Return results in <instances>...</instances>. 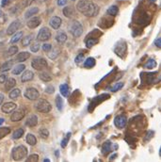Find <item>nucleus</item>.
I'll use <instances>...</instances> for the list:
<instances>
[{
	"instance_id": "7ed1b4c3",
	"label": "nucleus",
	"mask_w": 161,
	"mask_h": 162,
	"mask_svg": "<svg viewBox=\"0 0 161 162\" xmlns=\"http://www.w3.org/2000/svg\"><path fill=\"white\" fill-rule=\"evenodd\" d=\"M27 155V148L24 145H19V146L13 148L12 156V159L15 161H20L23 160L25 158H26Z\"/></svg>"
},
{
	"instance_id": "37998d69",
	"label": "nucleus",
	"mask_w": 161,
	"mask_h": 162,
	"mask_svg": "<svg viewBox=\"0 0 161 162\" xmlns=\"http://www.w3.org/2000/svg\"><path fill=\"white\" fill-rule=\"evenodd\" d=\"M38 160H39V155L36 154H32L26 158L27 162H37Z\"/></svg>"
},
{
	"instance_id": "a211bd4d",
	"label": "nucleus",
	"mask_w": 161,
	"mask_h": 162,
	"mask_svg": "<svg viewBox=\"0 0 161 162\" xmlns=\"http://www.w3.org/2000/svg\"><path fill=\"white\" fill-rule=\"evenodd\" d=\"M15 85H16V80L14 79V78H12V77L8 78L6 82H5V90H6L7 92L10 90H12V89L15 87Z\"/></svg>"
},
{
	"instance_id": "a18cd8bd",
	"label": "nucleus",
	"mask_w": 161,
	"mask_h": 162,
	"mask_svg": "<svg viewBox=\"0 0 161 162\" xmlns=\"http://www.w3.org/2000/svg\"><path fill=\"white\" fill-rule=\"evenodd\" d=\"M83 60H84V55H83V54H79V55L75 58V63L79 64V63L82 62Z\"/></svg>"
},
{
	"instance_id": "f704fd0d",
	"label": "nucleus",
	"mask_w": 161,
	"mask_h": 162,
	"mask_svg": "<svg viewBox=\"0 0 161 162\" xmlns=\"http://www.w3.org/2000/svg\"><path fill=\"white\" fill-rule=\"evenodd\" d=\"M56 106H57V108L59 111H61L63 109V100H62L61 96L58 95L56 97Z\"/></svg>"
},
{
	"instance_id": "13d9d810",
	"label": "nucleus",
	"mask_w": 161,
	"mask_h": 162,
	"mask_svg": "<svg viewBox=\"0 0 161 162\" xmlns=\"http://www.w3.org/2000/svg\"><path fill=\"white\" fill-rule=\"evenodd\" d=\"M116 156H117V155H116V154H114V155H112L111 156H110V158H109V159H110V160H113V159H114V158H116Z\"/></svg>"
},
{
	"instance_id": "9b49d317",
	"label": "nucleus",
	"mask_w": 161,
	"mask_h": 162,
	"mask_svg": "<svg viewBox=\"0 0 161 162\" xmlns=\"http://www.w3.org/2000/svg\"><path fill=\"white\" fill-rule=\"evenodd\" d=\"M16 108H17V105H16L15 103L13 102H8V103H5L3 106H2V111L4 113L6 114H9L10 112H12V111H14L16 109Z\"/></svg>"
},
{
	"instance_id": "9d476101",
	"label": "nucleus",
	"mask_w": 161,
	"mask_h": 162,
	"mask_svg": "<svg viewBox=\"0 0 161 162\" xmlns=\"http://www.w3.org/2000/svg\"><path fill=\"white\" fill-rule=\"evenodd\" d=\"M20 26H21V22L19 20L13 21L12 23L8 26L7 34L8 35H13L15 32H17V30L20 29Z\"/></svg>"
},
{
	"instance_id": "58836bf2",
	"label": "nucleus",
	"mask_w": 161,
	"mask_h": 162,
	"mask_svg": "<svg viewBox=\"0 0 161 162\" xmlns=\"http://www.w3.org/2000/svg\"><path fill=\"white\" fill-rule=\"evenodd\" d=\"M39 135L40 137L43 139H46L49 137V131L46 129V128H42V129L39 131Z\"/></svg>"
},
{
	"instance_id": "f03ea898",
	"label": "nucleus",
	"mask_w": 161,
	"mask_h": 162,
	"mask_svg": "<svg viewBox=\"0 0 161 162\" xmlns=\"http://www.w3.org/2000/svg\"><path fill=\"white\" fill-rule=\"evenodd\" d=\"M68 29L71 34L75 38L80 37L83 33V26L77 20H72L70 22L68 26Z\"/></svg>"
},
{
	"instance_id": "4468645a",
	"label": "nucleus",
	"mask_w": 161,
	"mask_h": 162,
	"mask_svg": "<svg viewBox=\"0 0 161 162\" xmlns=\"http://www.w3.org/2000/svg\"><path fill=\"white\" fill-rule=\"evenodd\" d=\"M41 23H42V20L40 17H32L31 19L27 21L26 26H29L30 29H36L37 26H40Z\"/></svg>"
},
{
	"instance_id": "6ab92c4d",
	"label": "nucleus",
	"mask_w": 161,
	"mask_h": 162,
	"mask_svg": "<svg viewBox=\"0 0 161 162\" xmlns=\"http://www.w3.org/2000/svg\"><path fill=\"white\" fill-rule=\"evenodd\" d=\"M56 41L60 44H63L66 41H67V35H66L65 32H63V31L58 32L56 35Z\"/></svg>"
},
{
	"instance_id": "bf43d9fd",
	"label": "nucleus",
	"mask_w": 161,
	"mask_h": 162,
	"mask_svg": "<svg viewBox=\"0 0 161 162\" xmlns=\"http://www.w3.org/2000/svg\"><path fill=\"white\" fill-rule=\"evenodd\" d=\"M3 122H4V119L3 118H0V125H1Z\"/></svg>"
},
{
	"instance_id": "0eeeda50",
	"label": "nucleus",
	"mask_w": 161,
	"mask_h": 162,
	"mask_svg": "<svg viewBox=\"0 0 161 162\" xmlns=\"http://www.w3.org/2000/svg\"><path fill=\"white\" fill-rule=\"evenodd\" d=\"M126 50H127V45L124 42H120L114 48V52L115 54L119 56L121 59H124L126 55Z\"/></svg>"
},
{
	"instance_id": "c03bdc74",
	"label": "nucleus",
	"mask_w": 161,
	"mask_h": 162,
	"mask_svg": "<svg viewBox=\"0 0 161 162\" xmlns=\"http://www.w3.org/2000/svg\"><path fill=\"white\" fill-rule=\"evenodd\" d=\"M70 137H71V133H68L67 134V136H66L63 139H62V141H61V147L62 148H65L66 147V145L68 144V141H69V139H70Z\"/></svg>"
},
{
	"instance_id": "393cba45",
	"label": "nucleus",
	"mask_w": 161,
	"mask_h": 162,
	"mask_svg": "<svg viewBox=\"0 0 161 162\" xmlns=\"http://www.w3.org/2000/svg\"><path fill=\"white\" fill-rule=\"evenodd\" d=\"M110 151H111V142L110 141H105L103 144V147H102V153L107 155Z\"/></svg>"
},
{
	"instance_id": "338daca9",
	"label": "nucleus",
	"mask_w": 161,
	"mask_h": 162,
	"mask_svg": "<svg viewBox=\"0 0 161 162\" xmlns=\"http://www.w3.org/2000/svg\"><path fill=\"white\" fill-rule=\"evenodd\" d=\"M160 5H161V4H160Z\"/></svg>"
},
{
	"instance_id": "dca6fc26",
	"label": "nucleus",
	"mask_w": 161,
	"mask_h": 162,
	"mask_svg": "<svg viewBox=\"0 0 161 162\" xmlns=\"http://www.w3.org/2000/svg\"><path fill=\"white\" fill-rule=\"evenodd\" d=\"M38 125V117L36 115H30L26 122V125L29 127H34Z\"/></svg>"
},
{
	"instance_id": "e2e57ef3",
	"label": "nucleus",
	"mask_w": 161,
	"mask_h": 162,
	"mask_svg": "<svg viewBox=\"0 0 161 162\" xmlns=\"http://www.w3.org/2000/svg\"><path fill=\"white\" fill-rule=\"evenodd\" d=\"M2 14H3V13H2V12H1V10H0V17H1V16H2Z\"/></svg>"
},
{
	"instance_id": "423d86ee",
	"label": "nucleus",
	"mask_w": 161,
	"mask_h": 162,
	"mask_svg": "<svg viewBox=\"0 0 161 162\" xmlns=\"http://www.w3.org/2000/svg\"><path fill=\"white\" fill-rule=\"evenodd\" d=\"M51 38V31L48 29L47 27H42L40 29L38 35H37V40L39 42H46Z\"/></svg>"
},
{
	"instance_id": "aec40b11",
	"label": "nucleus",
	"mask_w": 161,
	"mask_h": 162,
	"mask_svg": "<svg viewBox=\"0 0 161 162\" xmlns=\"http://www.w3.org/2000/svg\"><path fill=\"white\" fill-rule=\"evenodd\" d=\"M39 12V9L37 7H33V8H30L25 13V18L29 19V18H31L32 16H34L35 14H37Z\"/></svg>"
},
{
	"instance_id": "cd10ccee",
	"label": "nucleus",
	"mask_w": 161,
	"mask_h": 162,
	"mask_svg": "<svg viewBox=\"0 0 161 162\" xmlns=\"http://www.w3.org/2000/svg\"><path fill=\"white\" fill-rule=\"evenodd\" d=\"M20 95H21V91L19 89H13V90L12 92H10V93H9L10 98L12 100H16Z\"/></svg>"
},
{
	"instance_id": "69168bd1",
	"label": "nucleus",
	"mask_w": 161,
	"mask_h": 162,
	"mask_svg": "<svg viewBox=\"0 0 161 162\" xmlns=\"http://www.w3.org/2000/svg\"><path fill=\"white\" fill-rule=\"evenodd\" d=\"M73 1H75V0H73Z\"/></svg>"
},
{
	"instance_id": "2f4dec72",
	"label": "nucleus",
	"mask_w": 161,
	"mask_h": 162,
	"mask_svg": "<svg viewBox=\"0 0 161 162\" xmlns=\"http://www.w3.org/2000/svg\"><path fill=\"white\" fill-rule=\"evenodd\" d=\"M10 133V127H0V139L5 138L7 135Z\"/></svg>"
},
{
	"instance_id": "f257e3e1",
	"label": "nucleus",
	"mask_w": 161,
	"mask_h": 162,
	"mask_svg": "<svg viewBox=\"0 0 161 162\" xmlns=\"http://www.w3.org/2000/svg\"><path fill=\"white\" fill-rule=\"evenodd\" d=\"M77 10L84 14L87 17H95V16L99 13V7L95 3H93L89 0H81L76 5Z\"/></svg>"
},
{
	"instance_id": "1a4fd4ad",
	"label": "nucleus",
	"mask_w": 161,
	"mask_h": 162,
	"mask_svg": "<svg viewBox=\"0 0 161 162\" xmlns=\"http://www.w3.org/2000/svg\"><path fill=\"white\" fill-rule=\"evenodd\" d=\"M126 124H127L126 116H124V115H118L117 117H115L114 125H116V127L120 128V129H123L124 127H125Z\"/></svg>"
},
{
	"instance_id": "2eb2a0df",
	"label": "nucleus",
	"mask_w": 161,
	"mask_h": 162,
	"mask_svg": "<svg viewBox=\"0 0 161 162\" xmlns=\"http://www.w3.org/2000/svg\"><path fill=\"white\" fill-rule=\"evenodd\" d=\"M33 77H34V74H33V72L29 71V70H26L23 73V75L21 76V81L25 83V82H29L30 80L33 79Z\"/></svg>"
},
{
	"instance_id": "680f3d73",
	"label": "nucleus",
	"mask_w": 161,
	"mask_h": 162,
	"mask_svg": "<svg viewBox=\"0 0 161 162\" xmlns=\"http://www.w3.org/2000/svg\"><path fill=\"white\" fill-rule=\"evenodd\" d=\"M159 155L161 156V147H160V150H159Z\"/></svg>"
},
{
	"instance_id": "0e129e2a",
	"label": "nucleus",
	"mask_w": 161,
	"mask_h": 162,
	"mask_svg": "<svg viewBox=\"0 0 161 162\" xmlns=\"http://www.w3.org/2000/svg\"><path fill=\"white\" fill-rule=\"evenodd\" d=\"M39 1H41V2H44V1H46V0H39Z\"/></svg>"
},
{
	"instance_id": "b1692460",
	"label": "nucleus",
	"mask_w": 161,
	"mask_h": 162,
	"mask_svg": "<svg viewBox=\"0 0 161 162\" xmlns=\"http://www.w3.org/2000/svg\"><path fill=\"white\" fill-rule=\"evenodd\" d=\"M25 68H26V66L24 64H18V65H16L13 70H12V75H15V76H18L20 75L21 73H23L25 71Z\"/></svg>"
},
{
	"instance_id": "e433bc0d",
	"label": "nucleus",
	"mask_w": 161,
	"mask_h": 162,
	"mask_svg": "<svg viewBox=\"0 0 161 162\" xmlns=\"http://www.w3.org/2000/svg\"><path fill=\"white\" fill-rule=\"evenodd\" d=\"M98 43V40H96V39H93V38H89L88 40L86 41V45L87 47L89 48H91L93 45H95V44Z\"/></svg>"
},
{
	"instance_id": "49530a36",
	"label": "nucleus",
	"mask_w": 161,
	"mask_h": 162,
	"mask_svg": "<svg viewBox=\"0 0 161 162\" xmlns=\"http://www.w3.org/2000/svg\"><path fill=\"white\" fill-rule=\"evenodd\" d=\"M51 49H52V45L50 43H44L42 45V50H43V51H45V52L51 51Z\"/></svg>"
},
{
	"instance_id": "c756f323",
	"label": "nucleus",
	"mask_w": 161,
	"mask_h": 162,
	"mask_svg": "<svg viewBox=\"0 0 161 162\" xmlns=\"http://www.w3.org/2000/svg\"><path fill=\"white\" fill-rule=\"evenodd\" d=\"M119 12V9L117 6H111V7H109L107 10V13L108 15H111V16H116L118 14Z\"/></svg>"
},
{
	"instance_id": "412c9836",
	"label": "nucleus",
	"mask_w": 161,
	"mask_h": 162,
	"mask_svg": "<svg viewBox=\"0 0 161 162\" xmlns=\"http://www.w3.org/2000/svg\"><path fill=\"white\" fill-rule=\"evenodd\" d=\"M59 91H60V93L62 94V96L64 97H68L69 94H70V89H69V86L67 84H61L59 86Z\"/></svg>"
},
{
	"instance_id": "20e7f679",
	"label": "nucleus",
	"mask_w": 161,
	"mask_h": 162,
	"mask_svg": "<svg viewBox=\"0 0 161 162\" xmlns=\"http://www.w3.org/2000/svg\"><path fill=\"white\" fill-rule=\"evenodd\" d=\"M35 108L41 113H48L52 109L50 103L45 99H40L35 105Z\"/></svg>"
},
{
	"instance_id": "8fccbe9b",
	"label": "nucleus",
	"mask_w": 161,
	"mask_h": 162,
	"mask_svg": "<svg viewBox=\"0 0 161 162\" xmlns=\"http://www.w3.org/2000/svg\"><path fill=\"white\" fill-rule=\"evenodd\" d=\"M33 1H34V0H23L24 7H29V6H30Z\"/></svg>"
},
{
	"instance_id": "4c0bfd02",
	"label": "nucleus",
	"mask_w": 161,
	"mask_h": 162,
	"mask_svg": "<svg viewBox=\"0 0 161 162\" xmlns=\"http://www.w3.org/2000/svg\"><path fill=\"white\" fill-rule=\"evenodd\" d=\"M59 48H54L51 51V53L48 54V57L51 59H56L57 57L59 56Z\"/></svg>"
},
{
	"instance_id": "c85d7f7f",
	"label": "nucleus",
	"mask_w": 161,
	"mask_h": 162,
	"mask_svg": "<svg viewBox=\"0 0 161 162\" xmlns=\"http://www.w3.org/2000/svg\"><path fill=\"white\" fill-rule=\"evenodd\" d=\"M23 37V32L22 31H18V32H15L14 33V35L13 37L12 38V40H10V43H18L20 40H21V38Z\"/></svg>"
},
{
	"instance_id": "79ce46f5",
	"label": "nucleus",
	"mask_w": 161,
	"mask_h": 162,
	"mask_svg": "<svg viewBox=\"0 0 161 162\" xmlns=\"http://www.w3.org/2000/svg\"><path fill=\"white\" fill-rule=\"evenodd\" d=\"M124 87V83L123 82H120V83H117V84H115L113 87H111V89H110V91L115 92H118L119 90H121V88Z\"/></svg>"
},
{
	"instance_id": "a19ab883",
	"label": "nucleus",
	"mask_w": 161,
	"mask_h": 162,
	"mask_svg": "<svg viewBox=\"0 0 161 162\" xmlns=\"http://www.w3.org/2000/svg\"><path fill=\"white\" fill-rule=\"evenodd\" d=\"M17 52H18V47L15 46V45H12V46H10L8 49V53L7 54H8V56H13Z\"/></svg>"
},
{
	"instance_id": "ea45409f",
	"label": "nucleus",
	"mask_w": 161,
	"mask_h": 162,
	"mask_svg": "<svg viewBox=\"0 0 161 162\" xmlns=\"http://www.w3.org/2000/svg\"><path fill=\"white\" fill-rule=\"evenodd\" d=\"M39 49H40V43H39L38 42H34L31 43L30 45V51L33 52V53H36L39 51Z\"/></svg>"
},
{
	"instance_id": "a878e982",
	"label": "nucleus",
	"mask_w": 161,
	"mask_h": 162,
	"mask_svg": "<svg viewBox=\"0 0 161 162\" xmlns=\"http://www.w3.org/2000/svg\"><path fill=\"white\" fill-rule=\"evenodd\" d=\"M13 60H8V61H6L2 66H1V68H0V71L1 72H7V71H9L12 67L13 66Z\"/></svg>"
},
{
	"instance_id": "6e6552de",
	"label": "nucleus",
	"mask_w": 161,
	"mask_h": 162,
	"mask_svg": "<svg viewBox=\"0 0 161 162\" xmlns=\"http://www.w3.org/2000/svg\"><path fill=\"white\" fill-rule=\"evenodd\" d=\"M25 97L31 101H34L40 97V92L35 88H27L25 92Z\"/></svg>"
},
{
	"instance_id": "4be33fe9",
	"label": "nucleus",
	"mask_w": 161,
	"mask_h": 162,
	"mask_svg": "<svg viewBox=\"0 0 161 162\" xmlns=\"http://www.w3.org/2000/svg\"><path fill=\"white\" fill-rule=\"evenodd\" d=\"M63 15L67 18H72L75 15V10L72 7H66L63 9Z\"/></svg>"
},
{
	"instance_id": "de8ad7c7",
	"label": "nucleus",
	"mask_w": 161,
	"mask_h": 162,
	"mask_svg": "<svg viewBox=\"0 0 161 162\" xmlns=\"http://www.w3.org/2000/svg\"><path fill=\"white\" fill-rule=\"evenodd\" d=\"M153 136H154V132L153 131H148L147 134H146V136H145V138H144V141H150V139L153 138Z\"/></svg>"
},
{
	"instance_id": "7c9ffc66",
	"label": "nucleus",
	"mask_w": 161,
	"mask_h": 162,
	"mask_svg": "<svg viewBox=\"0 0 161 162\" xmlns=\"http://www.w3.org/2000/svg\"><path fill=\"white\" fill-rule=\"evenodd\" d=\"M39 77H40V79L42 80V81H45V82H48L51 80V76H50L48 73L46 72H42L39 74Z\"/></svg>"
},
{
	"instance_id": "bb28decb",
	"label": "nucleus",
	"mask_w": 161,
	"mask_h": 162,
	"mask_svg": "<svg viewBox=\"0 0 161 162\" xmlns=\"http://www.w3.org/2000/svg\"><path fill=\"white\" fill-rule=\"evenodd\" d=\"M33 37H34V35H33V34H29V35L24 37L23 40H22V45H23L24 47H26V46L29 45V44H30L32 40H33Z\"/></svg>"
},
{
	"instance_id": "ddd939ff",
	"label": "nucleus",
	"mask_w": 161,
	"mask_h": 162,
	"mask_svg": "<svg viewBox=\"0 0 161 162\" xmlns=\"http://www.w3.org/2000/svg\"><path fill=\"white\" fill-rule=\"evenodd\" d=\"M61 23H62L61 18L59 17V16H53L49 21V25L53 29H59L60 26H61Z\"/></svg>"
},
{
	"instance_id": "c9c22d12",
	"label": "nucleus",
	"mask_w": 161,
	"mask_h": 162,
	"mask_svg": "<svg viewBox=\"0 0 161 162\" xmlns=\"http://www.w3.org/2000/svg\"><path fill=\"white\" fill-rule=\"evenodd\" d=\"M144 67L147 69H153V68H154V67H157V61L153 59H150L147 61V63L144 65Z\"/></svg>"
},
{
	"instance_id": "6e6d98bb",
	"label": "nucleus",
	"mask_w": 161,
	"mask_h": 162,
	"mask_svg": "<svg viewBox=\"0 0 161 162\" xmlns=\"http://www.w3.org/2000/svg\"><path fill=\"white\" fill-rule=\"evenodd\" d=\"M3 101H4V95H3L2 93H0V106L2 105Z\"/></svg>"
},
{
	"instance_id": "39448f33",
	"label": "nucleus",
	"mask_w": 161,
	"mask_h": 162,
	"mask_svg": "<svg viewBox=\"0 0 161 162\" xmlns=\"http://www.w3.org/2000/svg\"><path fill=\"white\" fill-rule=\"evenodd\" d=\"M47 61L44 59L43 58H35L32 60L31 66L37 71H42L43 69H45L47 67Z\"/></svg>"
},
{
	"instance_id": "3c124183",
	"label": "nucleus",
	"mask_w": 161,
	"mask_h": 162,
	"mask_svg": "<svg viewBox=\"0 0 161 162\" xmlns=\"http://www.w3.org/2000/svg\"><path fill=\"white\" fill-rule=\"evenodd\" d=\"M7 79H8V78H7V75H1V76H0V83H1V84H2V83L6 82Z\"/></svg>"
},
{
	"instance_id": "052dcab7",
	"label": "nucleus",
	"mask_w": 161,
	"mask_h": 162,
	"mask_svg": "<svg viewBox=\"0 0 161 162\" xmlns=\"http://www.w3.org/2000/svg\"><path fill=\"white\" fill-rule=\"evenodd\" d=\"M155 1H157V0H149V3H154Z\"/></svg>"
},
{
	"instance_id": "864d4df0",
	"label": "nucleus",
	"mask_w": 161,
	"mask_h": 162,
	"mask_svg": "<svg viewBox=\"0 0 161 162\" xmlns=\"http://www.w3.org/2000/svg\"><path fill=\"white\" fill-rule=\"evenodd\" d=\"M68 0H58V5L59 6H64L67 3Z\"/></svg>"
},
{
	"instance_id": "5701e85b",
	"label": "nucleus",
	"mask_w": 161,
	"mask_h": 162,
	"mask_svg": "<svg viewBox=\"0 0 161 162\" xmlns=\"http://www.w3.org/2000/svg\"><path fill=\"white\" fill-rule=\"evenodd\" d=\"M26 141L30 146H34V145H36V143H37V139L34 135H32V134H27Z\"/></svg>"
},
{
	"instance_id": "72a5a7b5",
	"label": "nucleus",
	"mask_w": 161,
	"mask_h": 162,
	"mask_svg": "<svg viewBox=\"0 0 161 162\" xmlns=\"http://www.w3.org/2000/svg\"><path fill=\"white\" fill-rule=\"evenodd\" d=\"M24 132H25V131H24L23 128H19V129L15 130V131L13 132L12 138H13L14 139H20V138L23 137V135H24Z\"/></svg>"
},
{
	"instance_id": "f8f14e48",
	"label": "nucleus",
	"mask_w": 161,
	"mask_h": 162,
	"mask_svg": "<svg viewBox=\"0 0 161 162\" xmlns=\"http://www.w3.org/2000/svg\"><path fill=\"white\" fill-rule=\"evenodd\" d=\"M26 115V112L24 109H18L14 111V112L10 116V121L12 122H19L24 118Z\"/></svg>"
},
{
	"instance_id": "603ef678",
	"label": "nucleus",
	"mask_w": 161,
	"mask_h": 162,
	"mask_svg": "<svg viewBox=\"0 0 161 162\" xmlns=\"http://www.w3.org/2000/svg\"><path fill=\"white\" fill-rule=\"evenodd\" d=\"M154 44H155V46H157V47L161 48V38H158L157 40H155Z\"/></svg>"
},
{
	"instance_id": "473e14b6",
	"label": "nucleus",
	"mask_w": 161,
	"mask_h": 162,
	"mask_svg": "<svg viewBox=\"0 0 161 162\" xmlns=\"http://www.w3.org/2000/svg\"><path fill=\"white\" fill-rule=\"evenodd\" d=\"M94 65H95V59L93 58H88L84 62V66L86 68H92Z\"/></svg>"
},
{
	"instance_id": "4d7b16f0",
	"label": "nucleus",
	"mask_w": 161,
	"mask_h": 162,
	"mask_svg": "<svg viewBox=\"0 0 161 162\" xmlns=\"http://www.w3.org/2000/svg\"><path fill=\"white\" fill-rule=\"evenodd\" d=\"M4 46H5L4 43H0V52H2V50H3Z\"/></svg>"
},
{
	"instance_id": "09e8293b",
	"label": "nucleus",
	"mask_w": 161,
	"mask_h": 162,
	"mask_svg": "<svg viewBox=\"0 0 161 162\" xmlns=\"http://www.w3.org/2000/svg\"><path fill=\"white\" fill-rule=\"evenodd\" d=\"M45 92H47V93H49V94L54 93V92H55V88H54L53 86H48V87H46V89H45Z\"/></svg>"
},
{
	"instance_id": "f3484780",
	"label": "nucleus",
	"mask_w": 161,
	"mask_h": 162,
	"mask_svg": "<svg viewBox=\"0 0 161 162\" xmlns=\"http://www.w3.org/2000/svg\"><path fill=\"white\" fill-rule=\"evenodd\" d=\"M30 57V54L29 52H21L19 53L15 58V61L17 62H23V61H26V59H29Z\"/></svg>"
},
{
	"instance_id": "5fc2aeb1",
	"label": "nucleus",
	"mask_w": 161,
	"mask_h": 162,
	"mask_svg": "<svg viewBox=\"0 0 161 162\" xmlns=\"http://www.w3.org/2000/svg\"><path fill=\"white\" fill-rule=\"evenodd\" d=\"M9 3H10V0H2V1H1V6L2 7H6Z\"/></svg>"
}]
</instances>
